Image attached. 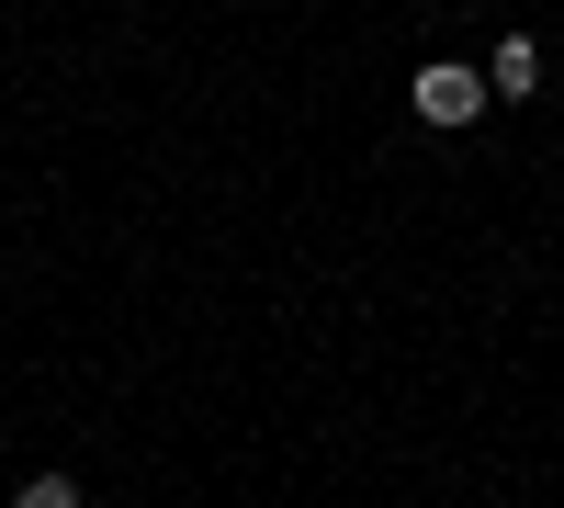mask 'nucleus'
I'll use <instances>...</instances> for the list:
<instances>
[{
	"label": "nucleus",
	"mask_w": 564,
	"mask_h": 508,
	"mask_svg": "<svg viewBox=\"0 0 564 508\" xmlns=\"http://www.w3.org/2000/svg\"><path fill=\"white\" fill-rule=\"evenodd\" d=\"M486 90H542V45H531V34H508V45H497V68H486Z\"/></svg>",
	"instance_id": "nucleus-2"
},
{
	"label": "nucleus",
	"mask_w": 564,
	"mask_h": 508,
	"mask_svg": "<svg viewBox=\"0 0 564 508\" xmlns=\"http://www.w3.org/2000/svg\"><path fill=\"white\" fill-rule=\"evenodd\" d=\"M12 508H79V486H68V475H34V486H23Z\"/></svg>",
	"instance_id": "nucleus-3"
},
{
	"label": "nucleus",
	"mask_w": 564,
	"mask_h": 508,
	"mask_svg": "<svg viewBox=\"0 0 564 508\" xmlns=\"http://www.w3.org/2000/svg\"><path fill=\"white\" fill-rule=\"evenodd\" d=\"M406 102H417V114H430V125H475V114L497 102V90H486L475 68H452V57H430V68H417V79H406Z\"/></svg>",
	"instance_id": "nucleus-1"
}]
</instances>
